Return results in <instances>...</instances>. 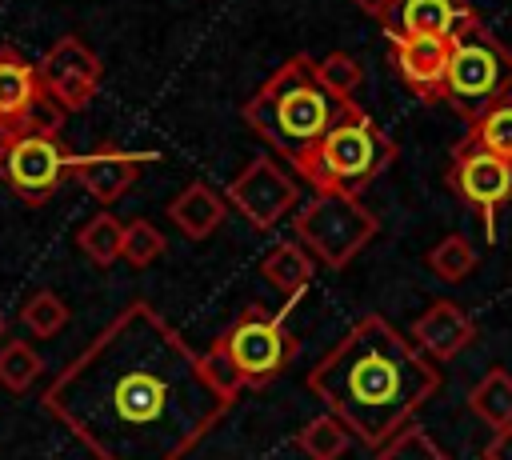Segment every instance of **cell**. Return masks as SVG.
<instances>
[{
	"instance_id": "cell-18",
	"label": "cell",
	"mask_w": 512,
	"mask_h": 460,
	"mask_svg": "<svg viewBox=\"0 0 512 460\" xmlns=\"http://www.w3.org/2000/svg\"><path fill=\"white\" fill-rule=\"evenodd\" d=\"M260 276H264L284 300H296V296L312 284V276H316V256H312L300 240H284V244H276V248L264 256Z\"/></svg>"
},
{
	"instance_id": "cell-15",
	"label": "cell",
	"mask_w": 512,
	"mask_h": 460,
	"mask_svg": "<svg viewBox=\"0 0 512 460\" xmlns=\"http://www.w3.org/2000/svg\"><path fill=\"white\" fill-rule=\"evenodd\" d=\"M480 16L464 0H392L380 16L388 36H440L456 40L464 28H472Z\"/></svg>"
},
{
	"instance_id": "cell-32",
	"label": "cell",
	"mask_w": 512,
	"mask_h": 460,
	"mask_svg": "<svg viewBox=\"0 0 512 460\" xmlns=\"http://www.w3.org/2000/svg\"><path fill=\"white\" fill-rule=\"evenodd\" d=\"M4 328H8V320H4V312H0V340H4Z\"/></svg>"
},
{
	"instance_id": "cell-13",
	"label": "cell",
	"mask_w": 512,
	"mask_h": 460,
	"mask_svg": "<svg viewBox=\"0 0 512 460\" xmlns=\"http://www.w3.org/2000/svg\"><path fill=\"white\" fill-rule=\"evenodd\" d=\"M448 56H452V40H440V36H388V64H392V72L424 104L444 100Z\"/></svg>"
},
{
	"instance_id": "cell-3",
	"label": "cell",
	"mask_w": 512,
	"mask_h": 460,
	"mask_svg": "<svg viewBox=\"0 0 512 460\" xmlns=\"http://www.w3.org/2000/svg\"><path fill=\"white\" fill-rule=\"evenodd\" d=\"M348 108L352 100H340L316 76V60L296 52L244 100V120L296 168L344 120Z\"/></svg>"
},
{
	"instance_id": "cell-20",
	"label": "cell",
	"mask_w": 512,
	"mask_h": 460,
	"mask_svg": "<svg viewBox=\"0 0 512 460\" xmlns=\"http://www.w3.org/2000/svg\"><path fill=\"white\" fill-rule=\"evenodd\" d=\"M76 244H80V252H84L92 264L108 268V264L124 260V224H120L112 212H96V216L76 232Z\"/></svg>"
},
{
	"instance_id": "cell-11",
	"label": "cell",
	"mask_w": 512,
	"mask_h": 460,
	"mask_svg": "<svg viewBox=\"0 0 512 460\" xmlns=\"http://www.w3.org/2000/svg\"><path fill=\"white\" fill-rule=\"evenodd\" d=\"M296 196H300L296 180L280 164H272V156H256V160L244 164V172L236 180H228V196L224 200L252 228L268 232V228H276L296 208Z\"/></svg>"
},
{
	"instance_id": "cell-25",
	"label": "cell",
	"mask_w": 512,
	"mask_h": 460,
	"mask_svg": "<svg viewBox=\"0 0 512 460\" xmlns=\"http://www.w3.org/2000/svg\"><path fill=\"white\" fill-rule=\"evenodd\" d=\"M20 320H24V328H28L32 336L48 340V336H56V332L68 324V304H64L56 292L40 288V292H32V296L24 300V308H20Z\"/></svg>"
},
{
	"instance_id": "cell-24",
	"label": "cell",
	"mask_w": 512,
	"mask_h": 460,
	"mask_svg": "<svg viewBox=\"0 0 512 460\" xmlns=\"http://www.w3.org/2000/svg\"><path fill=\"white\" fill-rule=\"evenodd\" d=\"M428 268L444 280V284H460L472 268H476V248H472V240L468 236H460V232H448L428 256Z\"/></svg>"
},
{
	"instance_id": "cell-26",
	"label": "cell",
	"mask_w": 512,
	"mask_h": 460,
	"mask_svg": "<svg viewBox=\"0 0 512 460\" xmlns=\"http://www.w3.org/2000/svg\"><path fill=\"white\" fill-rule=\"evenodd\" d=\"M372 460H452L420 424H408V428H400L384 448H376V456Z\"/></svg>"
},
{
	"instance_id": "cell-2",
	"label": "cell",
	"mask_w": 512,
	"mask_h": 460,
	"mask_svg": "<svg viewBox=\"0 0 512 460\" xmlns=\"http://www.w3.org/2000/svg\"><path fill=\"white\" fill-rule=\"evenodd\" d=\"M308 388L352 440L384 448L440 392V372L380 312H368L320 356Z\"/></svg>"
},
{
	"instance_id": "cell-29",
	"label": "cell",
	"mask_w": 512,
	"mask_h": 460,
	"mask_svg": "<svg viewBox=\"0 0 512 460\" xmlns=\"http://www.w3.org/2000/svg\"><path fill=\"white\" fill-rule=\"evenodd\" d=\"M316 76L340 96V100H352L356 88L364 84V68L352 52H328L324 60H316Z\"/></svg>"
},
{
	"instance_id": "cell-19",
	"label": "cell",
	"mask_w": 512,
	"mask_h": 460,
	"mask_svg": "<svg viewBox=\"0 0 512 460\" xmlns=\"http://www.w3.org/2000/svg\"><path fill=\"white\" fill-rule=\"evenodd\" d=\"M468 408H472L484 424H492V432H496V428H508V424H512V372L500 368V364L488 368V372L472 384Z\"/></svg>"
},
{
	"instance_id": "cell-31",
	"label": "cell",
	"mask_w": 512,
	"mask_h": 460,
	"mask_svg": "<svg viewBox=\"0 0 512 460\" xmlns=\"http://www.w3.org/2000/svg\"><path fill=\"white\" fill-rule=\"evenodd\" d=\"M352 4H356L360 12H368V16H376V20H380V16L388 12V4H392V0H352Z\"/></svg>"
},
{
	"instance_id": "cell-22",
	"label": "cell",
	"mask_w": 512,
	"mask_h": 460,
	"mask_svg": "<svg viewBox=\"0 0 512 460\" xmlns=\"http://www.w3.org/2000/svg\"><path fill=\"white\" fill-rule=\"evenodd\" d=\"M40 372H44V360L36 356V348L28 340H8L0 348V384L8 392H16V396L28 392L40 380Z\"/></svg>"
},
{
	"instance_id": "cell-9",
	"label": "cell",
	"mask_w": 512,
	"mask_h": 460,
	"mask_svg": "<svg viewBox=\"0 0 512 460\" xmlns=\"http://www.w3.org/2000/svg\"><path fill=\"white\" fill-rule=\"evenodd\" d=\"M444 180H448V188L480 216L484 240H496V212L512 200V164L464 136V140L452 148V160H448Z\"/></svg>"
},
{
	"instance_id": "cell-16",
	"label": "cell",
	"mask_w": 512,
	"mask_h": 460,
	"mask_svg": "<svg viewBox=\"0 0 512 460\" xmlns=\"http://www.w3.org/2000/svg\"><path fill=\"white\" fill-rule=\"evenodd\" d=\"M412 340H416V348H420L432 364H444V360L460 356V352L476 340V324H472V316L464 312V304H456V300H432V304L412 320Z\"/></svg>"
},
{
	"instance_id": "cell-30",
	"label": "cell",
	"mask_w": 512,
	"mask_h": 460,
	"mask_svg": "<svg viewBox=\"0 0 512 460\" xmlns=\"http://www.w3.org/2000/svg\"><path fill=\"white\" fill-rule=\"evenodd\" d=\"M484 460H512V424L492 432V440L484 444Z\"/></svg>"
},
{
	"instance_id": "cell-4",
	"label": "cell",
	"mask_w": 512,
	"mask_h": 460,
	"mask_svg": "<svg viewBox=\"0 0 512 460\" xmlns=\"http://www.w3.org/2000/svg\"><path fill=\"white\" fill-rule=\"evenodd\" d=\"M396 156H400L396 140L360 104H352L344 112V120L296 164V172L316 192L360 196L384 168H392Z\"/></svg>"
},
{
	"instance_id": "cell-27",
	"label": "cell",
	"mask_w": 512,
	"mask_h": 460,
	"mask_svg": "<svg viewBox=\"0 0 512 460\" xmlns=\"http://www.w3.org/2000/svg\"><path fill=\"white\" fill-rule=\"evenodd\" d=\"M200 368H204L208 384H212L228 404H236V400H240L244 380H240V368H236V360L228 356L224 340H216V344H208V352H200Z\"/></svg>"
},
{
	"instance_id": "cell-14",
	"label": "cell",
	"mask_w": 512,
	"mask_h": 460,
	"mask_svg": "<svg viewBox=\"0 0 512 460\" xmlns=\"http://www.w3.org/2000/svg\"><path fill=\"white\" fill-rule=\"evenodd\" d=\"M148 160H156V152H128V148L100 144L92 152L72 156V180L100 204H116L136 184V176Z\"/></svg>"
},
{
	"instance_id": "cell-1",
	"label": "cell",
	"mask_w": 512,
	"mask_h": 460,
	"mask_svg": "<svg viewBox=\"0 0 512 460\" xmlns=\"http://www.w3.org/2000/svg\"><path fill=\"white\" fill-rule=\"evenodd\" d=\"M44 408L96 460H184L232 404L208 384L200 352L132 300L64 364Z\"/></svg>"
},
{
	"instance_id": "cell-17",
	"label": "cell",
	"mask_w": 512,
	"mask_h": 460,
	"mask_svg": "<svg viewBox=\"0 0 512 460\" xmlns=\"http://www.w3.org/2000/svg\"><path fill=\"white\" fill-rule=\"evenodd\" d=\"M228 216V200L208 188L204 180H192L172 204H168V220L188 236V240H208Z\"/></svg>"
},
{
	"instance_id": "cell-5",
	"label": "cell",
	"mask_w": 512,
	"mask_h": 460,
	"mask_svg": "<svg viewBox=\"0 0 512 460\" xmlns=\"http://www.w3.org/2000/svg\"><path fill=\"white\" fill-rule=\"evenodd\" d=\"M508 96H512V52L476 20L452 40L444 104H452L472 124Z\"/></svg>"
},
{
	"instance_id": "cell-12",
	"label": "cell",
	"mask_w": 512,
	"mask_h": 460,
	"mask_svg": "<svg viewBox=\"0 0 512 460\" xmlns=\"http://www.w3.org/2000/svg\"><path fill=\"white\" fill-rule=\"evenodd\" d=\"M40 80L48 88V96L64 108V112H80L92 104V96L100 92V76L104 64L100 56L80 40V36H60L44 56H40Z\"/></svg>"
},
{
	"instance_id": "cell-23",
	"label": "cell",
	"mask_w": 512,
	"mask_h": 460,
	"mask_svg": "<svg viewBox=\"0 0 512 460\" xmlns=\"http://www.w3.org/2000/svg\"><path fill=\"white\" fill-rule=\"evenodd\" d=\"M464 136H468V140H476L480 148H488V152H496L500 160H508V164H512V96H508V100H500L496 108H488L480 120H472Z\"/></svg>"
},
{
	"instance_id": "cell-21",
	"label": "cell",
	"mask_w": 512,
	"mask_h": 460,
	"mask_svg": "<svg viewBox=\"0 0 512 460\" xmlns=\"http://www.w3.org/2000/svg\"><path fill=\"white\" fill-rule=\"evenodd\" d=\"M296 448H300L308 460H340V456L352 448V432H348L332 412H324V416L308 420V424L296 432Z\"/></svg>"
},
{
	"instance_id": "cell-6",
	"label": "cell",
	"mask_w": 512,
	"mask_h": 460,
	"mask_svg": "<svg viewBox=\"0 0 512 460\" xmlns=\"http://www.w3.org/2000/svg\"><path fill=\"white\" fill-rule=\"evenodd\" d=\"M296 240L324 264V268H348L380 232L376 212H368L356 196L316 192L296 216H292Z\"/></svg>"
},
{
	"instance_id": "cell-10",
	"label": "cell",
	"mask_w": 512,
	"mask_h": 460,
	"mask_svg": "<svg viewBox=\"0 0 512 460\" xmlns=\"http://www.w3.org/2000/svg\"><path fill=\"white\" fill-rule=\"evenodd\" d=\"M64 108L48 96L40 68L12 44H0V136L8 132H60Z\"/></svg>"
},
{
	"instance_id": "cell-7",
	"label": "cell",
	"mask_w": 512,
	"mask_h": 460,
	"mask_svg": "<svg viewBox=\"0 0 512 460\" xmlns=\"http://www.w3.org/2000/svg\"><path fill=\"white\" fill-rule=\"evenodd\" d=\"M72 156L76 152L60 140V132H8L0 136V180L24 204L40 208L60 192L64 180H72Z\"/></svg>"
},
{
	"instance_id": "cell-8",
	"label": "cell",
	"mask_w": 512,
	"mask_h": 460,
	"mask_svg": "<svg viewBox=\"0 0 512 460\" xmlns=\"http://www.w3.org/2000/svg\"><path fill=\"white\" fill-rule=\"evenodd\" d=\"M220 340L236 360L244 388H268L276 376L288 372V364L300 352V340L284 328V320L260 304H248Z\"/></svg>"
},
{
	"instance_id": "cell-28",
	"label": "cell",
	"mask_w": 512,
	"mask_h": 460,
	"mask_svg": "<svg viewBox=\"0 0 512 460\" xmlns=\"http://www.w3.org/2000/svg\"><path fill=\"white\" fill-rule=\"evenodd\" d=\"M164 248H168V240L152 220H128L124 224V260L132 268H148L152 260L164 256Z\"/></svg>"
}]
</instances>
